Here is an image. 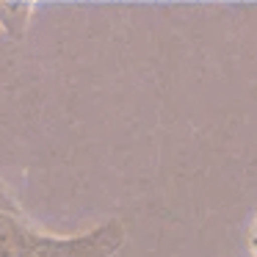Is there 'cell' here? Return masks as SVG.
Wrapping results in <instances>:
<instances>
[{
  "mask_svg": "<svg viewBox=\"0 0 257 257\" xmlns=\"http://www.w3.org/2000/svg\"><path fill=\"white\" fill-rule=\"evenodd\" d=\"M122 238L124 229L119 221H105L102 227L69 238L45 235L31 227L0 183V257H111L122 246Z\"/></svg>",
  "mask_w": 257,
  "mask_h": 257,
  "instance_id": "cell-1",
  "label": "cell"
},
{
  "mask_svg": "<svg viewBox=\"0 0 257 257\" xmlns=\"http://www.w3.org/2000/svg\"><path fill=\"white\" fill-rule=\"evenodd\" d=\"M246 251H249V257H257V210L246 227Z\"/></svg>",
  "mask_w": 257,
  "mask_h": 257,
  "instance_id": "cell-3",
  "label": "cell"
},
{
  "mask_svg": "<svg viewBox=\"0 0 257 257\" xmlns=\"http://www.w3.org/2000/svg\"><path fill=\"white\" fill-rule=\"evenodd\" d=\"M28 6H0V28L9 31V34H20L23 25L14 23V14H23Z\"/></svg>",
  "mask_w": 257,
  "mask_h": 257,
  "instance_id": "cell-2",
  "label": "cell"
}]
</instances>
